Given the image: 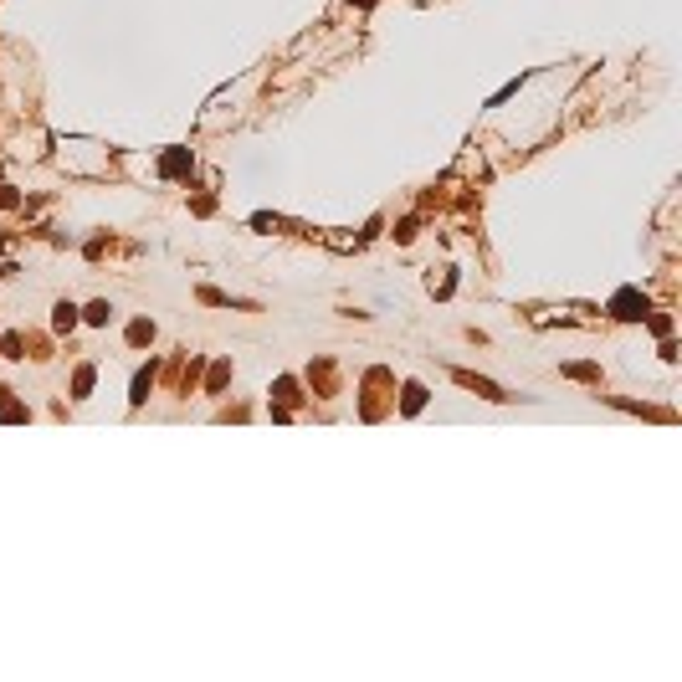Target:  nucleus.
<instances>
[{
	"instance_id": "obj_12",
	"label": "nucleus",
	"mask_w": 682,
	"mask_h": 682,
	"mask_svg": "<svg viewBox=\"0 0 682 682\" xmlns=\"http://www.w3.org/2000/svg\"><path fill=\"white\" fill-rule=\"evenodd\" d=\"M565 375H575V380H595V364H569Z\"/></svg>"
},
{
	"instance_id": "obj_10",
	"label": "nucleus",
	"mask_w": 682,
	"mask_h": 682,
	"mask_svg": "<svg viewBox=\"0 0 682 682\" xmlns=\"http://www.w3.org/2000/svg\"><path fill=\"white\" fill-rule=\"evenodd\" d=\"M149 339H154V323H149V318H139L134 329H128V344H149Z\"/></svg>"
},
{
	"instance_id": "obj_14",
	"label": "nucleus",
	"mask_w": 682,
	"mask_h": 682,
	"mask_svg": "<svg viewBox=\"0 0 682 682\" xmlns=\"http://www.w3.org/2000/svg\"><path fill=\"white\" fill-rule=\"evenodd\" d=\"M360 5H375V0H360Z\"/></svg>"
},
{
	"instance_id": "obj_9",
	"label": "nucleus",
	"mask_w": 682,
	"mask_h": 682,
	"mask_svg": "<svg viewBox=\"0 0 682 682\" xmlns=\"http://www.w3.org/2000/svg\"><path fill=\"white\" fill-rule=\"evenodd\" d=\"M272 400H277V405H298V385H292L287 375H283V380L272 385Z\"/></svg>"
},
{
	"instance_id": "obj_8",
	"label": "nucleus",
	"mask_w": 682,
	"mask_h": 682,
	"mask_svg": "<svg viewBox=\"0 0 682 682\" xmlns=\"http://www.w3.org/2000/svg\"><path fill=\"white\" fill-rule=\"evenodd\" d=\"M82 318H88V323H93V329H103V323H108V318H113V308H108V303H103V298H97V303H88V308H82Z\"/></svg>"
},
{
	"instance_id": "obj_5",
	"label": "nucleus",
	"mask_w": 682,
	"mask_h": 682,
	"mask_svg": "<svg viewBox=\"0 0 682 682\" xmlns=\"http://www.w3.org/2000/svg\"><path fill=\"white\" fill-rule=\"evenodd\" d=\"M93 380H97L93 364H82V370L72 375V400H88V395H93Z\"/></svg>"
},
{
	"instance_id": "obj_1",
	"label": "nucleus",
	"mask_w": 682,
	"mask_h": 682,
	"mask_svg": "<svg viewBox=\"0 0 682 682\" xmlns=\"http://www.w3.org/2000/svg\"><path fill=\"white\" fill-rule=\"evenodd\" d=\"M611 318H621V323H636V318H646V298L636 287H621L611 298Z\"/></svg>"
},
{
	"instance_id": "obj_13",
	"label": "nucleus",
	"mask_w": 682,
	"mask_h": 682,
	"mask_svg": "<svg viewBox=\"0 0 682 682\" xmlns=\"http://www.w3.org/2000/svg\"><path fill=\"white\" fill-rule=\"evenodd\" d=\"M5 205H16V190H0V211H5Z\"/></svg>"
},
{
	"instance_id": "obj_3",
	"label": "nucleus",
	"mask_w": 682,
	"mask_h": 682,
	"mask_svg": "<svg viewBox=\"0 0 682 682\" xmlns=\"http://www.w3.org/2000/svg\"><path fill=\"white\" fill-rule=\"evenodd\" d=\"M190 165H195L190 149H169V154L159 159V175H165V180H180V175H190Z\"/></svg>"
},
{
	"instance_id": "obj_7",
	"label": "nucleus",
	"mask_w": 682,
	"mask_h": 682,
	"mask_svg": "<svg viewBox=\"0 0 682 682\" xmlns=\"http://www.w3.org/2000/svg\"><path fill=\"white\" fill-rule=\"evenodd\" d=\"M421 405H426V390H421L416 380H410V385H405V400H400V410H405V416H416Z\"/></svg>"
},
{
	"instance_id": "obj_4",
	"label": "nucleus",
	"mask_w": 682,
	"mask_h": 682,
	"mask_svg": "<svg viewBox=\"0 0 682 682\" xmlns=\"http://www.w3.org/2000/svg\"><path fill=\"white\" fill-rule=\"evenodd\" d=\"M51 329H57V333H72V329H78V308H72V303H57V313H51Z\"/></svg>"
},
{
	"instance_id": "obj_2",
	"label": "nucleus",
	"mask_w": 682,
	"mask_h": 682,
	"mask_svg": "<svg viewBox=\"0 0 682 682\" xmlns=\"http://www.w3.org/2000/svg\"><path fill=\"white\" fill-rule=\"evenodd\" d=\"M451 380H457V385H467V390H478L482 400H508V395H503V390H497L493 380H482V375H472V370H451Z\"/></svg>"
},
{
	"instance_id": "obj_6",
	"label": "nucleus",
	"mask_w": 682,
	"mask_h": 682,
	"mask_svg": "<svg viewBox=\"0 0 682 682\" xmlns=\"http://www.w3.org/2000/svg\"><path fill=\"white\" fill-rule=\"evenodd\" d=\"M149 390H154V364L134 375V395H128V400H134V405H144V400H149Z\"/></svg>"
},
{
	"instance_id": "obj_11",
	"label": "nucleus",
	"mask_w": 682,
	"mask_h": 682,
	"mask_svg": "<svg viewBox=\"0 0 682 682\" xmlns=\"http://www.w3.org/2000/svg\"><path fill=\"white\" fill-rule=\"evenodd\" d=\"M0 416H5V421H21V416H26V410H21L16 400H0Z\"/></svg>"
}]
</instances>
